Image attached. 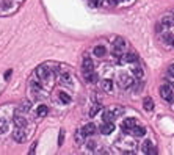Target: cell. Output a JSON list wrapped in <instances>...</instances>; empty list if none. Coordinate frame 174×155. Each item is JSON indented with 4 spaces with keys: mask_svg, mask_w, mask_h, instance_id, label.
<instances>
[{
    "mask_svg": "<svg viewBox=\"0 0 174 155\" xmlns=\"http://www.w3.org/2000/svg\"><path fill=\"white\" fill-rule=\"evenodd\" d=\"M160 96H162L163 100L172 102L174 100V88L171 85H162L160 86Z\"/></svg>",
    "mask_w": 174,
    "mask_h": 155,
    "instance_id": "cell-1",
    "label": "cell"
},
{
    "mask_svg": "<svg viewBox=\"0 0 174 155\" xmlns=\"http://www.w3.org/2000/svg\"><path fill=\"white\" fill-rule=\"evenodd\" d=\"M13 138H14V141H17V143H24V141H25L27 133H25V130H24V127H16V130H14V133H13Z\"/></svg>",
    "mask_w": 174,
    "mask_h": 155,
    "instance_id": "cell-2",
    "label": "cell"
},
{
    "mask_svg": "<svg viewBox=\"0 0 174 155\" xmlns=\"http://www.w3.org/2000/svg\"><path fill=\"white\" fill-rule=\"evenodd\" d=\"M113 130H115V124L111 121H104L102 122V125H101V133L102 135H110Z\"/></svg>",
    "mask_w": 174,
    "mask_h": 155,
    "instance_id": "cell-3",
    "label": "cell"
},
{
    "mask_svg": "<svg viewBox=\"0 0 174 155\" xmlns=\"http://www.w3.org/2000/svg\"><path fill=\"white\" fill-rule=\"evenodd\" d=\"M133 83H135L133 79H132V77H129V75H121L119 77V86L121 88H130Z\"/></svg>",
    "mask_w": 174,
    "mask_h": 155,
    "instance_id": "cell-4",
    "label": "cell"
},
{
    "mask_svg": "<svg viewBox=\"0 0 174 155\" xmlns=\"http://www.w3.org/2000/svg\"><path fill=\"white\" fill-rule=\"evenodd\" d=\"M122 49H124V41H122L121 38H118V39L115 41V44H113V55H115V57H121Z\"/></svg>",
    "mask_w": 174,
    "mask_h": 155,
    "instance_id": "cell-5",
    "label": "cell"
},
{
    "mask_svg": "<svg viewBox=\"0 0 174 155\" xmlns=\"http://www.w3.org/2000/svg\"><path fill=\"white\" fill-rule=\"evenodd\" d=\"M129 133L133 135V136H137V138H140V136H144L146 128H144V127H140V125H133L130 130H129Z\"/></svg>",
    "mask_w": 174,
    "mask_h": 155,
    "instance_id": "cell-6",
    "label": "cell"
},
{
    "mask_svg": "<svg viewBox=\"0 0 174 155\" xmlns=\"http://www.w3.org/2000/svg\"><path fill=\"white\" fill-rule=\"evenodd\" d=\"M36 75L39 77V79H47V77L50 75V69H49L46 64H42V66H39L36 69Z\"/></svg>",
    "mask_w": 174,
    "mask_h": 155,
    "instance_id": "cell-7",
    "label": "cell"
},
{
    "mask_svg": "<svg viewBox=\"0 0 174 155\" xmlns=\"http://www.w3.org/2000/svg\"><path fill=\"white\" fill-rule=\"evenodd\" d=\"M82 133H83V136H91V135H94V133H96V125H94V124H86V125L82 128Z\"/></svg>",
    "mask_w": 174,
    "mask_h": 155,
    "instance_id": "cell-8",
    "label": "cell"
},
{
    "mask_svg": "<svg viewBox=\"0 0 174 155\" xmlns=\"http://www.w3.org/2000/svg\"><path fill=\"white\" fill-rule=\"evenodd\" d=\"M143 152H146V153H149V155H154V153H157V149L154 147V144H152L151 141H144V144H143Z\"/></svg>",
    "mask_w": 174,
    "mask_h": 155,
    "instance_id": "cell-9",
    "label": "cell"
},
{
    "mask_svg": "<svg viewBox=\"0 0 174 155\" xmlns=\"http://www.w3.org/2000/svg\"><path fill=\"white\" fill-rule=\"evenodd\" d=\"M133 125H137V121L130 118V119H126V121H124L121 127H122V130H126V132H129V130H130V128H132Z\"/></svg>",
    "mask_w": 174,
    "mask_h": 155,
    "instance_id": "cell-10",
    "label": "cell"
},
{
    "mask_svg": "<svg viewBox=\"0 0 174 155\" xmlns=\"http://www.w3.org/2000/svg\"><path fill=\"white\" fill-rule=\"evenodd\" d=\"M143 105H144V110L146 111H152L154 110V100L151 97H146L144 102H143Z\"/></svg>",
    "mask_w": 174,
    "mask_h": 155,
    "instance_id": "cell-11",
    "label": "cell"
},
{
    "mask_svg": "<svg viewBox=\"0 0 174 155\" xmlns=\"http://www.w3.org/2000/svg\"><path fill=\"white\" fill-rule=\"evenodd\" d=\"M93 67H94V64H93L91 58H89V57H85V58H83V71L88 72V71H93Z\"/></svg>",
    "mask_w": 174,
    "mask_h": 155,
    "instance_id": "cell-12",
    "label": "cell"
},
{
    "mask_svg": "<svg viewBox=\"0 0 174 155\" xmlns=\"http://www.w3.org/2000/svg\"><path fill=\"white\" fill-rule=\"evenodd\" d=\"M124 58L121 60L122 63H133V61H137L138 60V57L135 55V54H126V55H122Z\"/></svg>",
    "mask_w": 174,
    "mask_h": 155,
    "instance_id": "cell-13",
    "label": "cell"
},
{
    "mask_svg": "<svg viewBox=\"0 0 174 155\" xmlns=\"http://www.w3.org/2000/svg\"><path fill=\"white\" fill-rule=\"evenodd\" d=\"M105 52H107V50H105L104 45H96V47H94V55H96V57H104Z\"/></svg>",
    "mask_w": 174,
    "mask_h": 155,
    "instance_id": "cell-14",
    "label": "cell"
},
{
    "mask_svg": "<svg viewBox=\"0 0 174 155\" xmlns=\"http://www.w3.org/2000/svg\"><path fill=\"white\" fill-rule=\"evenodd\" d=\"M14 124H16V127H25L27 121L24 119L22 116H14Z\"/></svg>",
    "mask_w": 174,
    "mask_h": 155,
    "instance_id": "cell-15",
    "label": "cell"
},
{
    "mask_svg": "<svg viewBox=\"0 0 174 155\" xmlns=\"http://www.w3.org/2000/svg\"><path fill=\"white\" fill-rule=\"evenodd\" d=\"M85 77H86V80H88L89 83H94V82L97 80V75H96L93 71H88V72H85Z\"/></svg>",
    "mask_w": 174,
    "mask_h": 155,
    "instance_id": "cell-16",
    "label": "cell"
},
{
    "mask_svg": "<svg viewBox=\"0 0 174 155\" xmlns=\"http://www.w3.org/2000/svg\"><path fill=\"white\" fill-rule=\"evenodd\" d=\"M47 113H49V110H47V107H46V105L38 107V116H39V118H46V116H47Z\"/></svg>",
    "mask_w": 174,
    "mask_h": 155,
    "instance_id": "cell-17",
    "label": "cell"
},
{
    "mask_svg": "<svg viewBox=\"0 0 174 155\" xmlns=\"http://www.w3.org/2000/svg\"><path fill=\"white\" fill-rule=\"evenodd\" d=\"M102 88H104L105 91H111V88H113L111 80H104V82H102Z\"/></svg>",
    "mask_w": 174,
    "mask_h": 155,
    "instance_id": "cell-18",
    "label": "cell"
},
{
    "mask_svg": "<svg viewBox=\"0 0 174 155\" xmlns=\"http://www.w3.org/2000/svg\"><path fill=\"white\" fill-rule=\"evenodd\" d=\"M60 99H61V102H64V103H67V102H71V97L66 94V93H60Z\"/></svg>",
    "mask_w": 174,
    "mask_h": 155,
    "instance_id": "cell-19",
    "label": "cell"
},
{
    "mask_svg": "<svg viewBox=\"0 0 174 155\" xmlns=\"http://www.w3.org/2000/svg\"><path fill=\"white\" fill-rule=\"evenodd\" d=\"M102 3H104V0H89V5L94 6V8H96V6H101Z\"/></svg>",
    "mask_w": 174,
    "mask_h": 155,
    "instance_id": "cell-20",
    "label": "cell"
},
{
    "mask_svg": "<svg viewBox=\"0 0 174 155\" xmlns=\"http://www.w3.org/2000/svg\"><path fill=\"white\" fill-rule=\"evenodd\" d=\"M133 74H135L137 77H143V74H144V72H143V69H141V67H138V66H137V67H133Z\"/></svg>",
    "mask_w": 174,
    "mask_h": 155,
    "instance_id": "cell-21",
    "label": "cell"
},
{
    "mask_svg": "<svg viewBox=\"0 0 174 155\" xmlns=\"http://www.w3.org/2000/svg\"><path fill=\"white\" fill-rule=\"evenodd\" d=\"M20 110H22V111H30V102H24Z\"/></svg>",
    "mask_w": 174,
    "mask_h": 155,
    "instance_id": "cell-22",
    "label": "cell"
},
{
    "mask_svg": "<svg viewBox=\"0 0 174 155\" xmlns=\"http://www.w3.org/2000/svg\"><path fill=\"white\" fill-rule=\"evenodd\" d=\"M5 130H7V122L0 121V133H5Z\"/></svg>",
    "mask_w": 174,
    "mask_h": 155,
    "instance_id": "cell-23",
    "label": "cell"
},
{
    "mask_svg": "<svg viewBox=\"0 0 174 155\" xmlns=\"http://www.w3.org/2000/svg\"><path fill=\"white\" fill-rule=\"evenodd\" d=\"M99 108H101L99 105H94V107H93V110H89V116H94V114L99 111Z\"/></svg>",
    "mask_w": 174,
    "mask_h": 155,
    "instance_id": "cell-24",
    "label": "cell"
},
{
    "mask_svg": "<svg viewBox=\"0 0 174 155\" xmlns=\"http://www.w3.org/2000/svg\"><path fill=\"white\" fill-rule=\"evenodd\" d=\"M168 74H169V77H171V79H174V64H171V66H169V69H168Z\"/></svg>",
    "mask_w": 174,
    "mask_h": 155,
    "instance_id": "cell-25",
    "label": "cell"
},
{
    "mask_svg": "<svg viewBox=\"0 0 174 155\" xmlns=\"http://www.w3.org/2000/svg\"><path fill=\"white\" fill-rule=\"evenodd\" d=\"M118 2H119V0H108V3H110L111 6H115V5H118Z\"/></svg>",
    "mask_w": 174,
    "mask_h": 155,
    "instance_id": "cell-26",
    "label": "cell"
},
{
    "mask_svg": "<svg viewBox=\"0 0 174 155\" xmlns=\"http://www.w3.org/2000/svg\"><path fill=\"white\" fill-rule=\"evenodd\" d=\"M94 144H96V143H93V141H89V143H88V147H89V149H94Z\"/></svg>",
    "mask_w": 174,
    "mask_h": 155,
    "instance_id": "cell-27",
    "label": "cell"
},
{
    "mask_svg": "<svg viewBox=\"0 0 174 155\" xmlns=\"http://www.w3.org/2000/svg\"><path fill=\"white\" fill-rule=\"evenodd\" d=\"M35 149H36V143L32 146V149H30V153H33V152H35Z\"/></svg>",
    "mask_w": 174,
    "mask_h": 155,
    "instance_id": "cell-28",
    "label": "cell"
},
{
    "mask_svg": "<svg viewBox=\"0 0 174 155\" xmlns=\"http://www.w3.org/2000/svg\"><path fill=\"white\" fill-rule=\"evenodd\" d=\"M10 75H11V71H7V74H5V79H10Z\"/></svg>",
    "mask_w": 174,
    "mask_h": 155,
    "instance_id": "cell-29",
    "label": "cell"
},
{
    "mask_svg": "<svg viewBox=\"0 0 174 155\" xmlns=\"http://www.w3.org/2000/svg\"><path fill=\"white\" fill-rule=\"evenodd\" d=\"M172 44H174V41H172Z\"/></svg>",
    "mask_w": 174,
    "mask_h": 155,
    "instance_id": "cell-30",
    "label": "cell"
}]
</instances>
